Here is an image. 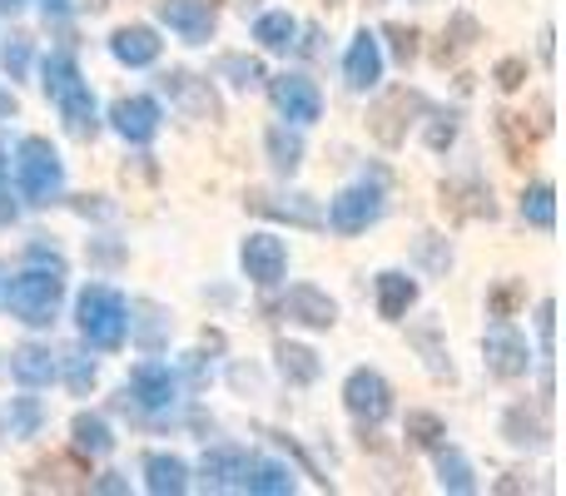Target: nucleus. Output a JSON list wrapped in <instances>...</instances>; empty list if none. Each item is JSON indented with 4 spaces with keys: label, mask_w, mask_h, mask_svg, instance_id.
Instances as JSON below:
<instances>
[{
    "label": "nucleus",
    "mask_w": 566,
    "mask_h": 496,
    "mask_svg": "<svg viewBox=\"0 0 566 496\" xmlns=\"http://www.w3.org/2000/svg\"><path fill=\"white\" fill-rule=\"evenodd\" d=\"M60 298H65V273L55 268H20L10 273L6 283H0V303H6V313L15 323H25V328H50L60 313Z\"/></svg>",
    "instance_id": "obj_1"
},
{
    "label": "nucleus",
    "mask_w": 566,
    "mask_h": 496,
    "mask_svg": "<svg viewBox=\"0 0 566 496\" xmlns=\"http://www.w3.org/2000/svg\"><path fill=\"white\" fill-rule=\"evenodd\" d=\"M75 328L95 352H119L129 338V303L109 283H90L75 298Z\"/></svg>",
    "instance_id": "obj_2"
},
{
    "label": "nucleus",
    "mask_w": 566,
    "mask_h": 496,
    "mask_svg": "<svg viewBox=\"0 0 566 496\" xmlns=\"http://www.w3.org/2000/svg\"><path fill=\"white\" fill-rule=\"evenodd\" d=\"M15 194L35 209L60 204L65 194V159L45 135H25L15 145Z\"/></svg>",
    "instance_id": "obj_3"
},
{
    "label": "nucleus",
    "mask_w": 566,
    "mask_h": 496,
    "mask_svg": "<svg viewBox=\"0 0 566 496\" xmlns=\"http://www.w3.org/2000/svg\"><path fill=\"white\" fill-rule=\"evenodd\" d=\"M382 214H388V194H382V175H378L373 184L358 179V184L338 189V194L328 199V219H323V224H328L333 234L353 239V234H368Z\"/></svg>",
    "instance_id": "obj_4"
},
{
    "label": "nucleus",
    "mask_w": 566,
    "mask_h": 496,
    "mask_svg": "<svg viewBox=\"0 0 566 496\" xmlns=\"http://www.w3.org/2000/svg\"><path fill=\"white\" fill-rule=\"evenodd\" d=\"M482 362H488L492 378L517 382V378H527L532 372V348L507 318H492L488 338H482Z\"/></svg>",
    "instance_id": "obj_5"
},
{
    "label": "nucleus",
    "mask_w": 566,
    "mask_h": 496,
    "mask_svg": "<svg viewBox=\"0 0 566 496\" xmlns=\"http://www.w3.org/2000/svg\"><path fill=\"white\" fill-rule=\"evenodd\" d=\"M239 268H244V278L254 288H279L289 278V244H283L274 229H259V234H249L239 244Z\"/></svg>",
    "instance_id": "obj_6"
},
{
    "label": "nucleus",
    "mask_w": 566,
    "mask_h": 496,
    "mask_svg": "<svg viewBox=\"0 0 566 496\" xmlns=\"http://www.w3.org/2000/svg\"><path fill=\"white\" fill-rule=\"evenodd\" d=\"M125 398H135L145 412H169L179 402V372L159 358L135 362L125 378Z\"/></svg>",
    "instance_id": "obj_7"
},
{
    "label": "nucleus",
    "mask_w": 566,
    "mask_h": 496,
    "mask_svg": "<svg viewBox=\"0 0 566 496\" xmlns=\"http://www.w3.org/2000/svg\"><path fill=\"white\" fill-rule=\"evenodd\" d=\"M343 408L363 422V428H378L392 412V388L378 368H353L348 382H343Z\"/></svg>",
    "instance_id": "obj_8"
},
{
    "label": "nucleus",
    "mask_w": 566,
    "mask_h": 496,
    "mask_svg": "<svg viewBox=\"0 0 566 496\" xmlns=\"http://www.w3.org/2000/svg\"><path fill=\"white\" fill-rule=\"evenodd\" d=\"M269 99L283 115V125H318L323 119V89L308 75H274L269 80Z\"/></svg>",
    "instance_id": "obj_9"
},
{
    "label": "nucleus",
    "mask_w": 566,
    "mask_h": 496,
    "mask_svg": "<svg viewBox=\"0 0 566 496\" xmlns=\"http://www.w3.org/2000/svg\"><path fill=\"white\" fill-rule=\"evenodd\" d=\"M159 20L175 30L185 45H209L219 30V6L214 0H155Z\"/></svg>",
    "instance_id": "obj_10"
},
{
    "label": "nucleus",
    "mask_w": 566,
    "mask_h": 496,
    "mask_svg": "<svg viewBox=\"0 0 566 496\" xmlns=\"http://www.w3.org/2000/svg\"><path fill=\"white\" fill-rule=\"evenodd\" d=\"M159 125H165V109H159L155 95H125L109 105V129H115L125 145H149V139L159 135Z\"/></svg>",
    "instance_id": "obj_11"
},
{
    "label": "nucleus",
    "mask_w": 566,
    "mask_h": 496,
    "mask_svg": "<svg viewBox=\"0 0 566 496\" xmlns=\"http://www.w3.org/2000/svg\"><path fill=\"white\" fill-rule=\"evenodd\" d=\"M279 313L289 323H298V328H308V333H328L333 323H338V303H333L318 283H293V288L283 293Z\"/></svg>",
    "instance_id": "obj_12"
},
{
    "label": "nucleus",
    "mask_w": 566,
    "mask_h": 496,
    "mask_svg": "<svg viewBox=\"0 0 566 496\" xmlns=\"http://www.w3.org/2000/svg\"><path fill=\"white\" fill-rule=\"evenodd\" d=\"M50 105L60 109V125H65V135L75 139H95L99 135V105H95V89H90V80L80 75L75 85H65Z\"/></svg>",
    "instance_id": "obj_13"
},
{
    "label": "nucleus",
    "mask_w": 566,
    "mask_h": 496,
    "mask_svg": "<svg viewBox=\"0 0 566 496\" xmlns=\"http://www.w3.org/2000/svg\"><path fill=\"white\" fill-rule=\"evenodd\" d=\"M382 40L373 35V30H358L348 45V55H343V80H348V89H358V95H368V89L382 85Z\"/></svg>",
    "instance_id": "obj_14"
},
{
    "label": "nucleus",
    "mask_w": 566,
    "mask_h": 496,
    "mask_svg": "<svg viewBox=\"0 0 566 496\" xmlns=\"http://www.w3.org/2000/svg\"><path fill=\"white\" fill-rule=\"evenodd\" d=\"M6 372L20 382V388H50V382L60 378V352L50 348V342H20V348H10L6 358Z\"/></svg>",
    "instance_id": "obj_15"
},
{
    "label": "nucleus",
    "mask_w": 566,
    "mask_h": 496,
    "mask_svg": "<svg viewBox=\"0 0 566 496\" xmlns=\"http://www.w3.org/2000/svg\"><path fill=\"white\" fill-rule=\"evenodd\" d=\"M373 303H378L382 323H402L412 308H418V278L402 268H382L378 278H373Z\"/></svg>",
    "instance_id": "obj_16"
},
{
    "label": "nucleus",
    "mask_w": 566,
    "mask_h": 496,
    "mask_svg": "<svg viewBox=\"0 0 566 496\" xmlns=\"http://www.w3.org/2000/svg\"><path fill=\"white\" fill-rule=\"evenodd\" d=\"M159 50H165V40L155 35V25H119L109 35V55L129 70H149L159 60Z\"/></svg>",
    "instance_id": "obj_17"
},
{
    "label": "nucleus",
    "mask_w": 566,
    "mask_h": 496,
    "mask_svg": "<svg viewBox=\"0 0 566 496\" xmlns=\"http://www.w3.org/2000/svg\"><path fill=\"white\" fill-rule=\"evenodd\" d=\"M249 472V452L244 447H209L205 462H199V482L209 492H234Z\"/></svg>",
    "instance_id": "obj_18"
},
{
    "label": "nucleus",
    "mask_w": 566,
    "mask_h": 496,
    "mask_svg": "<svg viewBox=\"0 0 566 496\" xmlns=\"http://www.w3.org/2000/svg\"><path fill=\"white\" fill-rule=\"evenodd\" d=\"M145 492H155V496L189 492V462L175 457V452H149L145 457Z\"/></svg>",
    "instance_id": "obj_19"
},
{
    "label": "nucleus",
    "mask_w": 566,
    "mask_h": 496,
    "mask_svg": "<svg viewBox=\"0 0 566 496\" xmlns=\"http://www.w3.org/2000/svg\"><path fill=\"white\" fill-rule=\"evenodd\" d=\"M274 358H279V372L283 382H293V388H313V382L323 378V362L313 348H303V342H274Z\"/></svg>",
    "instance_id": "obj_20"
},
{
    "label": "nucleus",
    "mask_w": 566,
    "mask_h": 496,
    "mask_svg": "<svg viewBox=\"0 0 566 496\" xmlns=\"http://www.w3.org/2000/svg\"><path fill=\"white\" fill-rule=\"evenodd\" d=\"M298 482H293V472L283 467V462H269V457H249V472H244V482H239V492H249V496H289Z\"/></svg>",
    "instance_id": "obj_21"
},
{
    "label": "nucleus",
    "mask_w": 566,
    "mask_h": 496,
    "mask_svg": "<svg viewBox=\"0 0 566 496\" xmlns=\"http://www.w3.org/2000/svg\"><path fill=\"white\" fill-rule=\"evenodd\" d=\"M254 40L269 55H289V50L298 45V20H293L289 10H264V15L254 20Z\"/></svg>",
    "instance_id": "obj_22"
},
{
    "label": "nucleus",
    "mask_w": 566,
    "mask_h": 496,
    "mask_svg": "<svg viewBox=\"0 0 566 496\" xmlns=\"http://www.w3.org/2000/svg\"><path fill=\"white\" fill-rule=\"evenodd\" d=\"M432 457H438V487L442 492H458V496H468V492H478V472H472V462H468V452L462 447H432Z\"/></svg>",
    "instance_id": "obj_23"
},
{
    "label": "nucleus",
    "mask_w": 566,
    "mask_h": 496,
    "mask_svg": "<svg viewBox=\"0 0 566 496\" xmlns=\"http://www.w3.org/2000/svg\"><path fill=\"white\" fill-rule=\"evenodd\" d=\"M70 437H75V452H85V457H109L115 452V428L99 412H75Z\"/></svg>",
    "instance_id": "obj_24"
},
{
    "label": "nucleus",
    "mask_w": 566,
    "mask_h": 496,
    "mask_svg": "<svg viewBox=\"0 0 566 496\" xmlns=\"http://www.w3.org/2000/svg\"><path fill=\"white\" fill-rule=\"evenodd\" d=\"M517 214H522V224H532V229H542V234H552V229H557V189H552L547 179L527 184V189H522Z\"/></svg>",
    "instance_id": "obj_25"
},
{
    "label": "nucleus",
    "mask_w": 566,
    "mask_h": 496,
    "mask_svg": "<svg viewBox=\"0 0 566 496\" xmlns=\"http://www.w3.org/2000/svg\"><path fill=\"white\" fill-rule=\"evenodd\" d=\"M264 145H269V165H274L283 179L298 175V165H303V139H298V125H274V129L264 135Z\"/></svg>",
    "instance_id": "obj_26"
},
{
    "label": "nucleus",
    "mask_w": 566,
    "mask_h": 496,
    "mask_svg": "<svg viewBox=\"0 0 566 496\" xmlns=\"http://www.w3.org/2000/svg\"><path fill=\"white\" fill-rule=\"evenodd\" d=\"M254 209L259 214H274V219H289V224H303V229H318V209H313L308 194H289V204H274L269 194H254Z\"/></svg>",
    "instance_id": "obj_27"
},
{
    "label": "nucleus",
    "mask_w": 566,
    "mask_h": 496,
    "mask_svg": "<svg viewBox=\"0 0 566 496\" xmlns=\"http://www.w3.org/2000/svg\"><path fill=\"white\" fill-rule=\"evenodd\" d=\"M6 422H10V437H35L40 428H45V402L40 398H10V412H6Z\"/></svg>",
    "instance_id": "obj_28"
},
{
    "label": "nucleus",
    "mask_w": 566,
    "mask_h": 496,
    "mask_svg": "<svg viewBox=\"0 0 566 496\" xmlns=\"http://www.w3.org/2000/svg\"><path fill=\"white\" fill-rule=\"evenodd\" d=\"M402 432H408V442H412V447H422V452H432V447H442V442H448V422H442L438 412H408Z\"/></svg>",
    "instance_id": "obj_29"
},
{
    "label": "nucleus",
    "mask_w": 566,
    "mask_h": 496,
    "mask_svg": "<svg viewBox=\"0 0 566 496\" xmlns=\"http://www.w3.org/2000/svg\"><path fill=\"white\" fill-rule=\"evenodd\" d=\"M60 378H65V388L75 392V398H85L99 378V362L90 358V352H65V358H60Z\"/></svg>",
    "instance_id": "obj_30"
},
{
    "label": "nucleus",
    "mask_w": 566,
    "mask_h": 496,
    "mask_svg": "<svg viewBox=\"0 0 566 496\" xmlns=\"http://www.w3.org/2000/svg\"><path fill=\"white\" fill-rule=\"evenodd\" d=\"M502 437L517 442V447H542V442H547V428H542L527 408H512L507 418H502Z\"/></svg>",
    "instance_id": "obj_31"
},
{
    "label": "nucleus",
    "mask_w": 566,
    "mask_h": 496,
    "mask_svg": "<svg viewBox=\"0 0 566 496\" xmlns=\"http://www.w3.org/2000/svg\"><path fill=\"white\" fill-rule=\"evenodd\" d=\"M219 75H224L234 89H259L269 80L264 65H259V60H249V55H224V60H219Z\"/></svg>",
    "instance_id": "obj_32"
},
{
    "label": "nucleus",
    "mask_w": 566,
    "mask_h": 496,
    "mask_svg": "<svg viewBox=\"0 0 566 496\" xmlns=\"http://www.w3.org/2000/svg\"><path fill=\"white\" fill-rule=\"evenodd\" d=\"M527 298V288H522L517 278H502L497 288L488 293V318H512V313H517V303Z\"/></svg>",
    "instance_id": "obj_33"
},
{
    "label": "nucleus",
    "mask_w": 566,
    "mask_h": 496,
    "mask_svg": "<svg viewBox=\"0 0 566 496\" xmlns=\"http://www.w3.org/2000/svg\"><path fill=\"white\" fill-rule=\"evenodd\" d=\"M30 55H35V50H30V40H25V35H10V40H6V50H0V65L10 70V80H25Z\"/></svg>",
    "instance_id": "obj_34"
},
{
    "label": "nucleus",
    "mask_w": 566,
    "mask_h": 496,
    "mask_svg": "<svg viewBox=\"0 0 566 496\" xmlns=\"http://www.w3.org/2000/svg\"><path fill=\"white\" fill-rule=\"evenodd\" d=\"M412 338H418V342H422V352H428V368L438 372V378H452V362H442V358H448V352L438 348V323H428V328H418V333H412Z\"/></svg>",
    "instance_id": "obj_35"
},
{
    "label": "nucleus",
    "mask_w": 566,
    "mask_h": 496,
    "mask_svg": "<svg viewBox=\"0 0 566 496\" xmlns=\"http://www.w3.org/2000/svg\"><path fill=\"white\" fill-rule=\"evenodd\" d=\"M537 333H542V352L552 358V338H557V303L552 298L537 303Z\"/></svg>",
    "instance_id": "obj_36"
},
{
    "label": "nucleus",
    "mask_w": 566,
    "mask_h": 496,
    "mask_svg": "<svg viewBox=\"0 0 566 496\" xmlns=\"http://www.w3.org/2000/svg\"><path fill=\"white\" fill-rule=\"evenodd\" d=\"M0 224H15V199H10V155L0 145Z\"/></svg>",
    "instance_id": "obj_37"
},
{
    "label": "nucleus",
    "mask_w": 566,
    "mask_h": 496,
    "mask_svg": "<svg viewBox=\"0 0 566 496\" xmlns=\"http://www.w3.org/2000/svg\"><path fill=\"white\" fill-rule=\"evenodd\" d=\"M452 139H458V119H452V115H432V125H428V145H432V149H448Z\"/></svg>",
    "instance_id": "obj_38"
},
{
    "label": "nucleus",
    "mask_w": 566,
    "mask_h": 496,
    "mask_svg": "<svg viewBox=\"0 0 566 496\" xmlns=\"http://www.w3.org/2000/svg\"><path fill=\"white\" fill-rule=\"evenodd\" d=\"M30 263L35 268H55V273H65V253H55V249H45V244H30Z\"/></svg>",
    "instance_id": "obj_39"
},
{
    "label": "nucleus",
    "mask_w": 566,
    "mask_h": 496,
    "mask_svg": "<svg viewBox=\"0 0 566 496\" xmlns=\"http://www.w3.org/2000/svg\"><path fill=\"white\" fill-rule=\"evenodd\" d=\"M522 75H527V65H522V60H502V65H497V85L502 89H517Z\"/></svg>",
    "instance_id": "obj_40"
},
{
    "label": "nucleus",
    "mask_w": 566,
    "mask_h": 496,
    "mask_svg": "<svg viewBox=\"0 0 566 496\" xmlns=\"http://www.w3.org/2000/svg\"><path fill=\"white\" fill-rule=\"evenodd\" d=\"M90 492H105V496H119V492H129V482L119 477V472H105V477H95L90 482Z\"/></svg>",
    "instance_id": "obj_41"
},
{
    "label": "nucleus",
    "mask_w": 566,
    "mask_h": 496,
    "mask_svg": "<svg viewBox=\"0 0 566 496\" xmlns=\"http://www.w3.org/2000/svg\"><path fill=\"white\" fill-rule=\"evenodd\" d=\"M40 10H45V15H55V20H65L70 15V0H40Z\"/></svg>",
    "instance_id": "obj_42"
}]
</instances>
